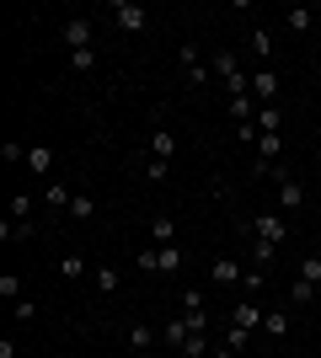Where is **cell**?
<instances>
[{"label": "cell", "mask_w": 321, "mask_h": 358, "mask_svg": "<svg viewBox=\"0 0 321 358\" xmlns=\"http://www.w3.org/2000/svg\"><path fill=\"white\" fill-rule=\"evenodd\" d=\"M59 38H64V48L76 54V48H92V16H70L59 27Z\"/></svg>", "instance_id": "7"}, {"label": "cell", "mask_w": 321, "mask_h": 358, "mask_svg": "<svg viewBox=\"0 0 321 358\" xmlns=\"http://www.w3.org/2000/svg\"><path fill=\"white\" fill-rule=\"evenodd\" d=\"M262 284H268V268H246V278H241V294H246V299H257V294H262Z\"/></svg>", "instance_id": "22"}, {"label": "cell", "mask_w": 321, "mask_h": 358, "mask_svg": "<svg viewBox=\"0 0 321 358\" xmlns=\"http://www.w3.org/2000/svg\"><path fill=\"white\" fill-rule=\"evenodd\" d=\"M123 343L134 348V353H150V348H155V331H150V327H145V321H134V327L123 331Z\"/></svg>", "instance_id": "15"}, {"label": "cell", "mask_w": 321, "mask_h": 358, "mask_svg": "<svg viewBox=\"0 0 321 358\" xmlns=\"http://www.w3.org/2000/svg\"><path fill=\"white\" fill-rule=\"evenodd\" d=\"M161 252V273H177L183 268V246H155Z\"/></svg>", "instance_id": "30"}, {"label": "cell", "mask_w": 321, "mask_h": 358, "mask_svg": "<svg viewBox=\"0 0 321 358\" xmlns=\"http://www.w3.org/2000/svg\"><path fill=\"white\" fill-rule=\"evenodd\" d=\"M123 289V273L118 268H97V294H118Z\"/></svg>", "instance_id": "21"}, {"label": "cell", "mask_w": 321, "mask_h": 358, "mask_svg": "<svg viewBox=\"0 0 321 358\" xmlns=\"http://www.w3.org/2000/svg\"><path fill=\"white\" fill-rule=\"evenodd\" d=\"M139 273H161V252L155 246H139Z\"/></svg>", "instance_id": "34"}, {"label": "cell", "mask_w": 321, "mask_h": 358, "mask_svg": "<svg viewBox=\"0 0 321 358\" xmlns=\"http://www.w3.org/2000/svg\"><path fill=\"white\" fill-rule=\"evenodd\" d=\"M27 236H32V220H11V214L0 220V241H6V246H11V241H27Z\"/></svg>", "instance_id": "18"}, {"label": "cell", "mask_w": 321, "mask_h": 358, "mask_svg": "<svg viewBox=\"0 0 321 358\" xmlns=\"http://www.w3.org/2000/svg\"><path fill=\"white\" fill-rule=\"evenodd\" d=\"M27 214H32V198L16 193V198H11V220H27Z\"/></svg>", "instance_id": "38"}, {"label": "cell", "mask_w": 321, "mask_h": 358, "mask_svg": "<svg viewBox=\"0 0 321 358\" xmlns=\"http://www.w3.org/2000/svg\"><path fill=\"white\" fill-rule=\"evenodd\" d=\"M209 358H236V353H230V348H225V343H220V348H214V353H209Z\"/></svg>", "instance_id": "41"}, {"label": "cell", "mask_w": 321, "mask_h": 358, "mask_svg": "<svg viewBox=\"0 0 321 358\" xmlns=\"http://www.w3.org/2000/svg\"><path fill=\"white\" fill-rule=\"evenodd\" d=\"M145 155H155V161H171V155H177V134H171L166 123H161V129H150V139H145Z\"/></svg>", "instance_id": "10"}, {"label": "cell", "mask_w": 321, "mask_h": 358, "mask_svg": "<svg viewBox=\"0 0 321 358\" xmlns=\"http://www.w3.org/2000/svg\"><path fill=\"white\" fill-rule=\"evenodd\" d=\"M262 315H268V310H262V305H257V299H236V305H230V327H241V331H257L262 327Z\"/></svg>", "instance_id": "6"}, {"label": "cell", "mask_w": 321, "mask_h": 358, "mask_svg": "<svg viewBox=\"0 0 321 358\" xmlns=\"http://www.w3.org/2000/svg\"><path fill=\"white\" fill-rule=\"evenodd\" d=\"M183 310H187V315L204 310V289H183Z\"/></svg>", "instance_id": "35"}, {"label": "cell", "mask_w": 321, "mask_h": 358, "mask_svg": "<svg viewBox=\"0 0 321 358\" xmlns=\"http://www.w3.org/2000/svg\"><path fill=\"white\" fill-rule=\"evenodd\" d=\"M32 315H38V305H32V299H16V305H11V321H32Z\"/></svg>", "instance_id": "37"}, {"label": "cell", "mask_w": 321, "mask_h": 358, "mask_svg": "<svg viewBox=\"0 0 321 358\" xmlns=\"http://www.w3.org/2000/svg\"><path fill=\"white\" fill-rule=\"evenodd\" d=\"M311 22H316V11H306V6H290V11H284V27H290L294 38H306Z\"/></svg>", "instance_id": "16"}, {"label": "cell", "mask_w": 321, "mask_h": 358, "mask_svg": "<svg viewBox=\"0 0 321 358\" xmlns=\"http://www.w3.org/2000/svg\"><path fill=\"white\" fill-rule=\"evenodd\" d=\"M145 177H150V182H166V177H171V161H155V155H145Z\"/></svg>", "instance_id": "32"}, {"label": "cell", "mask_w": 321, "mask_h": 358, "mask_svg": "<svg viewBox=\"0 0 321 358\" xmlns=\"http://www.w3.org/2000/svg\"><path fill=\"white\" fill-rule=\"evenodd\" d=\"M246 236H252V241H268V246H284V236H290V224H284V214H268V209H262L257 220L246 224Z\"/></svg>", "instance_id": "3"}, {"label": "cell", "mask_w": 321, "mask_h": 358, "mask_svg": "<svg viewBox=\"0 0 321 358\" xmlns=\"http://www.w3.org/2000/svg\"><path fill=\"white\" fill-rule=\"evenodd\" d=\"M32 177H48L54 171V145H27V161H22Z\"/></svg>", "instance_id": "11"}, {"label": "cell", "mask_w": 321, "mask_h": 358, "mask_svg": "<svg viewBox=\"0 0 321 358\" xmlns=\"http://www.w3.org/2000/svg\"><path fill=\"white\" fill-rule=\"evenodd\" d=\"M0 299H11V305H16V299H27V294H22V273H0Z\"/></svg>", "instance_id": "24"}, {"label": "cell", "mask_w": 321, "mask_h": 358, "mask_svg": "<svg viewBox=\"0 0 321 358\" xmlns=\"http://www.w3.org/2000/svg\"><path fill=\"white\" fill-rule=\"evenodd\" d=\"M278 246H268V241H252V268H273Z\"/></svg>", "instance_id": "26"}, {"label": "cell", "mask_w": 321, "mask_h": 358, "mask_svg": "<svg viewBox=\"0 0 321 358\" xmlns=\"http://www.w3.org/2000/svg\"><path fill=\"white\" fill-rule=\"evenodd\" d=\"M241 278H246V268L236 262V257H214V262H209V284L230 289V284H241Z\"/></svg>", "instance_id": "8"}, {"label": "cell", "mask_w": 321, "mask_h": 358, "mask_svg": "<svg viewBox=\"0 0 321 358\" xmlns=\"http://www.w3.org/2000/svg\"><path fill=\"white\" fill-rule=\"evenodd\" d=\"M150 246H177V220L171 214H155L150 220Z\"/></svg>", "instance_id": "13"}, {"label": "cell", "mask_w": 321, "mask_h": 358, "mask_svg": "<svg viewBox=\"0 0 321 358\" xmlns=\"http://www.w3.org/2000/svg\"><path fill=\"white\" fill-rule=\"evenodd\" d=\"M59 278H86V257H80V252H64L59 257Z\"/></svg>", "instance_id": "20"}, {"label": "cell", "mask_w": 321, "mask_h": 358, "mask_svg": "<svg viewBox=\"0 0 321 358\" xmlns=\"http://www.w3.org/2000/svg\"><path fill=\"white\" fill-rule=\"evenodd\" d=\"M252 96H257L262 107H273V102H278V70H268V64H262V70H252Z\"/></svg>", "instance_id": "9"}, {"label": "cell", "mask_w": 321, "mask_h": 358, "mask_svg": "<svg viewBox=\"0 0 321 358\" xmlns=\"http://www.w3.org/2000/svg\"><path fill=\"white\" fill-rule=\"evenodd\" d=\"M278 155H284V134H262L257 139V177H268V171H278Z\"/></svg>", "instance_id": "5"}, {"label": "cell", "mask_w": 321, "mask_h": 358, "mask_svg": "<svg viewBox=\"0 0 321 358\" xmlns=\"http://www.w3.org/2000/svg\"><path fill=\"white\" fill-rule=\"evenodd\" d=\"M177 64H183V80H187V86H209V80H214V70H209V59L199 54V43H183V48H177Z\"/></svg>", "instance_id": "1"}, {"label": "cell", "mask_w": 321, "mask_h": 358, "mask_svg": "<svg viewBox=\"0 0 321 358\" xmlns=\"http://www.w3.org/2000/svg\"><path fill=\"white\" fill-rule=\"evenodd\" d=\"M311 294H316V289H311V284H306V278H294V289H290V299H294V305H306V299H311Z\"/></svg>", "instance_id": "40"}, {"label": "cell", "mask_w": 321, "mask_h": 358, "mask_svg": "<svg viewBox=\"0 0 321 358\" xmlns=\"http://www.w3.org/2000/svg\"><path fill=\"white\" fill-rule=\"evenodd\" d=\"M70 70H76V75L97 70V48H76V54H70Z\"/></svg>", "instance_id": "27"}, {"label": "cell", "mask_w": 321, "mask_h": 358, "mask_svg": "<svg viewBox=\"0 0 321 358\" xmlns=\"http://www.w3.org/2000/svg\"><path fill=\"white\" fill-rule=\"evenodd\" d=\"M0 161L16 166V161H27V145H0Z\"/></svg>", "instance_id": "36"}, {"label": "cell", "mask_w": 321, "mask_h": 358, "mask_svg": "<svg viewBox=\"0 0 321 358\" xmlns=\"http://www.w3.org/2000/svg\"><path fill=\"white\" fill-rule=\"evenodd\" d=\"M252 54H257V59H268V54H273V38H268V27H252Z\"/></svg>", "instance_id": "31"}, {"label": "cell", "mask_w": 321, "mask_h": 358, "mask_svg": "<svg viewBox=\"0 0 321 358\" xmlns=\"http://www.w3.org/2000/svg\"><path fill=\"white\" fill-rule=\"evenodd\" d=\"M262 327H268V337H278V343H284V337L294 331V321H290V315H273V310H268V315H262Z\"/></svg>", "instance_id": "23"}, {"label": "cell", "mask_w": 321, "mask_h": 358, "mask_svg": "<svg viewBox=\"0 0 321 358\" xmlns=\"http://www.w3.org/2000/svg\"><path fill=\"white\" fill-rule=\"evenodd\" d=\"M257 96H230L225 102V113H230V123H257Z\"/></svg>", "instance_id": "12"}, {"label": "cell", "mask_w": 321, "mask_h": 358, "mask_svg": "<svg viewBox=\"0 0 321 358\" xmlns=\"http://www.w3.org/2000/svg\"><path fill=\"white\" fill-rule=\"evenodd\" d=\"M278 129H284V107H257V134H278Z\"/></svg>", "instance_id": "17"}, {"label": "cell", "mask_w": 321, "mask_h": 358, "mask_svg": "<svg viewBox=\"0 0 321 358\" xmlns=\"http://www.w3.org/2000/svg\"><path fill=\"white\" fill-rule=\"evenodd\" d=\"M183 358H209V331H193L183 343Z\"/></svg>", "instance_id": "25"}, {"label": "cell", "mask_w": 321, "mask_h": 358, "mask_svg": "<svg viewBox=\"0 0 321 358\" xmlns=\"http://www.w3.org/2000/svg\"><path fill=\"white\" fill-rule=\"evenodd\" d=\"M70 198H76V193H70V187H59V182H54V187H48V193H43V203H48V209H70Z\"/></svg>", "instance_id": "29"}, {"label": "cell", "mask_w": 321, "mask_h": 358, "mask_svg": "<svg viewBox=\"0 0 321 358\" xmlns=\"http://www.w3.org/2000/svg\"><path fill=\"white\" fill-rule=\"evenodd\" d=\"M187 337H193V327H187V315H171L166 327H161V343H171L177 353H183V343H187Z\"/></svg>", "instance_id": "14"}, {"label": "cell", "mask_w": 321, "mask_h": 358, "mask_svg": "<svg viewBox=\"0 0 321 358\" xmlns=\"http://www.w3.org/2000/svg\"><path fill=\"white\" fill-rule=\"evenodd\" d=\"M107 16H113V27H118V32H145V27H150L145 6H134V0H113V6H107Z\"/></svg>", "instance_id": "2"}, {"label": "cell", "mask_w": 321, "mask_h": 358, "mask_svg": "<svg viewBox=\"0 0 321 358\" xmlns=\"http://www.w3.org/2000/svg\"><path fill=\"white\" fill-rule=\"evenodd\" d=\"M273 182H278V214H300L306 209V187H300L290 171H273Z\"/></svg>", "instance_id": "4"}, {"label": "cell", "mask_w": 321, "mask_h": 358, "mask_svg": "<svg viewBox=\"0 0 321 358\" xmlns=\"http://www.w3.org/2000/svg\"><path fill=\"white\" fill-rule=\"evenodd\" d=\"M300 278H306L311 289H321V257H306V262H300Z\"/></svg>", "instance_id": "33"}, {"label": "cell", "mask_w": 321, "mask_h": 358, "mask_svg": "<svg viewBox=\"0 0 321 358\" xmlns=\"http://www.w3.org/2000/svg\"><path fill=\"white\" fill-rule=\"evenodd\" d=\"M64 214H70V220H76V224H86V220H97V198H86V193H76V198H70V209H64Z\"/></svg>", "instance_id": "19"}, {"label": "cell", "mask_w": 321, "mask_h": 358, "mask_svg": "<svg viewBox=\"0 0 321 358\" xmlns=\"http://www.w3.org/2000/svg\"><path fill=\"white\" fill-rule=\"evenodd\" d=\"M236 139H241V145H257L262 134H257V123H236Z\"/></svg>", "instance_id": "39"}, {"label": "cell", "mask_w": 321, "mask_h": 358, "mask_svg": "<svg viewBox=\"0 0 321 358\" xmlns=\"http://www.w3.org/2000/svg\"><path fill=\"white\" fill-rule=\"evenodd\" d=\"M246 343H252V331H241V327H230V321H225V348H230V353H246Z\"/></svg>", "instance_id": "28"}]
</instances>
